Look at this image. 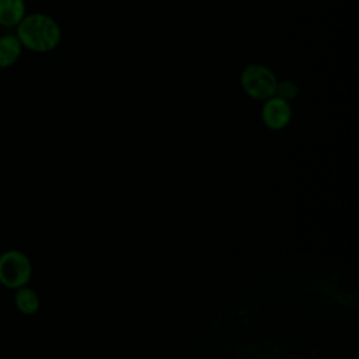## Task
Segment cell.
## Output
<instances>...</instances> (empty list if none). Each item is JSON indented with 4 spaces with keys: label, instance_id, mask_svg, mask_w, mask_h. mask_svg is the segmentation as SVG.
<instances>
[{
    "label": "cell",
    "instance_id": "7a4b0ae2",
    "mask_svg": "<svg viewBox=\"0 0 359 359\" xmlns=\"http://www.w3.org/2000/svg\"><path fill=\"white\" fill-rule=\"evenodd\" d=\"M240 83L247 95L254 100L265 101L275 95L278 80L273 72L264 65H248L241 76Z\"/></svg>",
    "mask_w": 359,
    "mask_h": 359
},
{
    "label": "cell",
    "instance_id": "6da1fadb",
    "mask_svg": "<svg viewBox=\"0 0 359 359\" xmlns=\"http://www.w3.org/2000/svg\"><path fill=\"white\" fill-rule=\"evenodd\" d=\"M60 28L57 22L43 14H32L20 21L18 41L35 52H48L60 42Z\"/></svg>",
    "mask_w": 359,
    "mask_h": 359
},
{
    "label": "cell",
    "instance_id": "5b68a950",
    "mask_svg": "<svg viewBox=\"0 0 359 359\" xmlns=\"http://www.w3.org/2000/svg\"><path fill=\"white\" fill-rule=\"evenodd\" d=\"M24 15L22 0H0V24L11 27L18 24Z\"/></svg>",
    "mask_w": 359,
    "mask_h": 359
},
{
    "label": "cell",
    "instance_id": "52a82bcc",
    "mask_svg": "<svg viewBox=\"0 0 359 359\" xmlns=\"http://www.w3.org/2000/svg\"><path fill=\"white\" fill-rule=\"evenodd\" d=\"M15 304L20 311L25 314H34L39 309V299L32 289L20 287L15 294Z\"/></svg>",
    "mask_w": 359,
    "mask_h": 359
},
{
    "label": "cell",
    "instance_id": "277c9868",
    "mask_svg": "<svg viewBox=\"0 0 359 359\" xmlns=\"http://www.w3.org/2000/svg\"><path fill=\"white\" fill-rule=\"evenodd\" d=\"M292 119V107L289 101L276 95L265 100L262 107V121L272 130L283 129Z\"/></svg>",
    "mask_w": 359,
    "mask_h": 359
},
{
    "label": "cell",
    "instance_id": "ba28073f",
    "mask_svg": "<svg viewBox=\"0 0 359 359\" xmlns=\"http://www.w3.org/2000/svg\"><path fill=\"white\" fill-rule=\"evenodd\" d=\"M299 94V87L289 81V80H285V81H278V86H276V91H275V95L282 98V100H286V101H290L293 98H296V95Z\"/></svg>",
    "mask_w": 359,
    "mask_h": 359
},
{
    "label": "cell",
    "instance_id": "3957f363",
    "mask_svg": "<svg viewBox=\"0 0 359 359\" xmlns=\"http://www.w3.org/2000/svg\"><path fill=\"white\" fill-rule=\"evenodd\" d=\"M31 278V262L20 251H8L0 257V282L7 287L20 289Z\"/></svg>",
    "mask_w": 359,
    "mask_h": 359
},
{
    "label": "cell",
    "instance_id": "8992f818",
    "mask_svg": "<svg viewBox=\"0 0 359 359\" xmlns=\"http://www.w3.org/2000/svg\"><path fill=\"white\" fill-rule=\"evenodd\" d=\"M20 56V41L15 36L0 38V67L13 65Z\"/></svg>",
    "mask_w": 359,
    "mask_h": 359
}]
</instances>
